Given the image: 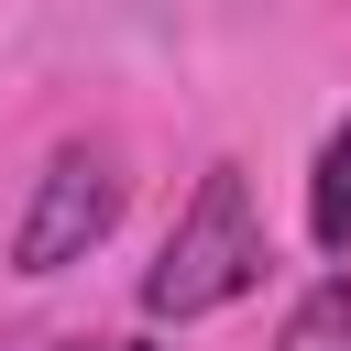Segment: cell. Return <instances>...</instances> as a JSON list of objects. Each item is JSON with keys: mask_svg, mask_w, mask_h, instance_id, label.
<instances>
[{"mask_svg": "<svg viewBox=\"0 0 351 351\" xmlns=\"http://www.w3.org/2000/svg\"><path fill=\"white\" fill-rule=\"evenodd\" d=\"M274 351H351V274H318V285L285 307Z\"/></svg>", "mask_w": 351, "mask_h": 351, "instance_id": "obj_4", "label": "cell"}, {"mask_svg": "<svg viewBox=\"0 0 351 351\" xmlns=\"http://www.w3.org/2000/svg\"><path fill=\"white\" fill-rule=\"evenodd\" d=\"M110 230H121V154L110 143H66V154H44V176H33L22 219H11V274H66Z\"/></svg>", "mask_w": 351, "mask_h": 351, "instance_id": "obj_2", "label": "cell"}, {"mask_svg": "<svg viewBox=\"0 0 351 351\" xmlns=\"http://www.w3.org/2000/svg\"><path fill=\"white\" fill-rule=\"evenodd\" d=\"M307 241H318L329 263H351V110L329 121V143H318V165H307Z\"/></svg>", "mask_w": 351, "mask_h": 351, "instance_id": "obj_3", "label": "cell"}, {"mask_svg": "<svg viewBox=\"0 0 351 351\" xmlns=\"http://www.w3.org/2000/svg\"><path fill=\"white\" fill-rule=\"evenodd\" d=\"M263 219H252V176L219 154L208 176H197V197L176 208V230H165V252L143 263V318H219V307H241L252 285H263Z\"/></svg>", "mask_w": 351, "mask_h": 351, "instance_id": "obj_1", "label": "cell"}, {"mask_svg": "<svg viewBox=\"0 0 351 351\" xmlns=\"http://www.w3.org/2000/svg\"><path fill=\"white\" fill-rule=\"evenodd\" d=\"M55 351H154V340H55Z\"/></svg>", "mask_w": 351, "mask_h": 351, "instance_id": "obj_5", "label": "cell"}]
</instances>
